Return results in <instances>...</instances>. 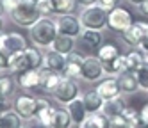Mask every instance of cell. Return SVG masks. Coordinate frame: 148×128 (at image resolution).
Instances as JSON below:
<instances>
[{
  "instance_id": "cell-1",
  "label": "cell",
  "mask_w": 148,
  "mask_h": 128,
  "mask_svg": "<svg viewBox=\"0 0 148 128\" xmlns=\"http://www.w3.org/2000/svg\"><path fill=\"white\" fill-rule=\"evenodd\" d=\"M45 62V55L39 52L38 46H27L23 52L16 53L11 57L9 62V73H22V71H32V69H41Z\"/></svg>"
},
{
  "instance_id": "cell-2",
  "label": "cell",
  "mask_w": 148,
  "mask_h": 128,
  "mask_svg": "<svg viewBox=\"0 0 148 128\" xmlns=\"http://www.w3.org/2000/svg\"><path fill=\"white\" fill-rule=\"evenodd\" d=\"M57 23L52 18H41L29 29V39L38 48H50L57 37Z\"/></svg>"
},
{
  "instance_id": "cell-3",
  "label": "cell",
  "mask_w": 148,
  "mask_h": 128,
  "mask_svg": "<svg viewBox=\"0 0 148 128\" xmlns=\"http://www.w3.org/2000/svg\"><path fill=\"white\" fill-rule=\"evenodd\" d=\"M9 18H11L18 27L30 29L34 23H38L41 20V14L38 13V7H36V0H22V2L9 13Z\"/></svg>"
},
{
  "instance_id": "cell-4",
  "label": "cell",
  "mask_w": 148,
  "mask_h": 128,
  "mask_svg": "<svg viewBox=\"0 0 148 128\" xmlns=\"http://www.w3.org/2000/svg\"><path fill=\"white\" fill-rule=\"evenodd\" d=\"M107 16H109L107 9H103L100 4H93L88 7H82L79 18H80V23L84 29L103 30V29H107Z\"/></svg>"
},
{
  "instance_id": "cell-5",
  "label": "cell",
  "mask_w": 148,
  "mask_h": 128,
  "mask_svg": "<svg viewBox=\"0 0 148 128\" xmlns=\"http://www.w3.org/2000/svg\"><path fill=\"white\" fill-rule=\"evenodd\" d=\"M134 23L132 13L123 5H116L112 9H109V16H107V29L116 32V34H123L130 29V25Z\"/></svg>"
},
{
  "instance_id": "cell-6",
  "label": "cell",
  "mask_w": 148,
  "mask_h": 128,
  "mask_svg": "<svg viewBox=\"0 0 148 128\" xmlns=\"http://www.w3.org/2000/svg\"><path fill=\"white\" fill-rule=\"evenodd\" d=\"M52 96H54V100L61 105H68L71 103L73 100H77L79 96H82L80 93V85L77 80L73 78H66L62 77V80L59 82V85L56 87V91L52 93Z\"/></svg>"
},
{
  "instance_id": "cell-7",
  "label": "cell",
  "mask_w": 148,
  "mask_h": 128,
  "mask_svg": "<svg viewBox=\"0 0 148 128\" xmlns=\"http://www.w3.org/2000/svg\"><path fill=\"white\" fill-rule=\"evenodd\" d=\"M13 110L22 117L23 121H30L36 117L38 110V98L29 93H22L13 100Z\"/></svg>"
},
{
  "instance_id": "cell-8",
  "label": "cell",
  "mask_w": 148,
  "mask_h": 128,
  "mask_svg": "<svg viewBox=\"0 0 148 128\" xmlns=\"http://www.w3.org/2000/svg\"><path fill=\"white\" fill-rule=\"evenodd\" d=\"M29 43L20 32H2L0 34V52H4L9 57L23 52Z\"/></svg>"
},
{
  "instance_id": "cell-9",
  "label": "cell",
  "mask_w": 148,
  "mask_h": 128,
  "mask_svg": "<svg viewBox=\"0 0 148 128\" xmlns=\"http://www.w3.org/2000/svg\"><path fill=\"white\" fill-rule=\"evenodd\" d=\"M103 66H102V62L97 55H86L84 57V62H82V75H80V80L84 82H98L103 78Z\"/></svg>"
},
{
  "instance_id": "cell-10",
  "label": "cell",
  "mask_w": 148,
  "mask_h": 128,
  "mask_svg": "<svg viewBox=\"0 0 148 128\" xmlns=\"http://www.w3.org/2000/svg\"><path fill=\"white\" fill-rule=\"evenodd\" d=\"M57 23V32L62 36H70V37H80L82 34V23H80V18L75 16V14H62L56 20Z\"/></svg>"
},
{
  "instance_id": "cell-11",
  "label": "cell",
  "mask_w": 148,
  "mask_h": 128,
  "mask_svg": "<svg viewBox=\"0 0 148 128\" xmlns=\"http://www.w3.org/2000/svg\"><path fill=\"white\" fill-rule=\"evenodd\" d=\"M146 36H148V23L146 21H134L130 25V29L121 34V39L130 48H137Z\"/></svg>"
},
{
  "instance_id": "cell-12",
  "label": "cell",
  "mask_w": 148,
  "mask_h": 128,
  "mask_svg": "<svg viewBox=\"0 0 148 128\" xmlns=\"http://www.w3.org/2000/svg\"><path fill=\"white\" fill-rule=\"evenodd\" d=\"M84 57L86 55H82L80 52H71L70 55H66V64H64V69H62V77L73 78V80H80Z\"/></svg>"
},
{
  "instance_id": "cell-13",
  "label": "cell",
  "mask_w": 148,
  "mask_h": 128,
  "mask_svg": "<svg viewBox=\"0 0 148 128\" xmlns=\"http://www.w3.org/2000/svg\"><path fill=\"white\" fill-rule=\"evenodd\" d=\"M95 91H97L103 100H112V98H118V96H121V89H120V84H118V77H105V78L98 80Z\"/></svg>"
},
{
  "instance_id": "cell-14",
  "label": "cell",
  "mask_w": 148,
  "mask_h": 128,
  "mask_svg": "<svg viewBox=\"0 0 148 128\" xmlns=\"http://www.w3.org/2000/svg\"><path fill=\"white\" fill-rule=\"evenodd\" d=\"M54 112H56V107L52 105L50 100H47V98H38V110H36V117H34V119L38 121L39 126L50 128Z\"/></svg>"
},
{
  "instance_id": "cell-15",
  "label": "cell",
  "mask_w": 148,
  "mask_h": 128,
  "mask_svg": "<svg viewBox=\"0 0 148 128\" xmlns=\"http://www.w3.org/2000/svg\"><path fill=\"white\" fill-rule=\"evenodd\" d=\"M62 80V75L57 71H52L47 68H41L39 69V89L45 91V93H54L56 87L59 85V82Z\"/></svg>"
},
{
  "instance_id": "cell-16",
  "label": "cell",
  "mask_w": 148,
  "mask_h": 128,
  "mask_svg": "<svg viewBox=\"0 0 148 128\" xmlns=\"http://www.w3.org/2000/svg\"><path fill=\"white\" fill-rule=\"evenodd\" d=\"M79 39H80V43H82L84 48H88V50H91V52L97 53V50L102 46V43H103V34H102V30L84 29Z\"/></svg>"
},
{
  "instance_id": "cell-17",
  "label": "cell",
  "mask_w": 148,
  "mask_h": 128,
  "mask_svg": "<svg viewBox=\"0 0 148 128\" xmlns=\"http://www.w3.org/2000/svg\"><path fill=\"white\" fill-rule=\"evenodd\" d=\"M118 84H120L121 94H136L137 91H141L136 73H129V71L120 73L118 75Z\"/></svg>"
},
{
  "instance_id": "cell-18",
  "label": "cell",
  "mask_w": 148,
  "mask_h": 128,
  "mask_svg": "<svg viewBox=\"0 0 148 128\" xmlns=\"http://www.w3.org/2000/svg\"><path fill=\"white\" fill-rule=\"evenodd\" d=\"M64 64H66V55L56 52V50H48L45 53V62H43V68L52 69V71H57L62 75V69H64Z\"/></svg>"
},
{
  "instance_id": "cell-19",
  "label": "cell",
  "mask_w": 148,
  "mask_h": 128,
  "mask_svg": "<svg viewBox=\"0 0 148 128\" xmlns=\"http://www.w3.org/2000/svg\"><path fill=\"white\" fill-rule=\"evenodd\" d=\"M145 53L139 48H132L125 53V66L123 71H129V73H136L137 69L141 68V64L145 62Z\"/></svg>"
},
{
  "instance_id": "cell-20",
  "label": "cell",
  "mask_w": 148,
  "mask_h": 128,
  "mask_svg": "<svg viewBox=\"0 0 148 128\" xmlns=\"http://www.w3.org/2000/svg\"><path fill=\"white\" fill-rule=\"evenodd\" d=\"M16 84L23 91H30V89H34V87H39V69L18 73L16 75Z\"/></svg>"
},
{
  "instance_id": "cell-21",
  "label": "cell",
  "mask_w": 148,
  "mask_h": 128,
  "mask_svg": "<svg viewBox=\"0 0 148 128\" xmlns=\"http://www.w3.org/2000/svg\"><path fill=\"white\" fill-rule=\"evenodd\" d=\"M82 101H84V107H86L88 114H97V112H102V107H103L105 100L95 89H91V91L82 94Z\"/></svg>"
},
{
  "instance_id": "cell-22",
  "label": "cell",
  "mask_w": 148,
  "mask_h": 128,
  "mask_svg": "<svg viewBox=\"0 0 148 128\" xmlns=\"http://www.w3.org/2000/svg\"><path fill=\"white\" fill-rule=\"evenodd\" d=\"M73 125V119L68 112L66 107H56V112L52 116V123H50V128H71Z\"/></svg>"
},
{
  "instance_id": "cell-23",
  "label": "cell",
  "mask_w": 148,
  "mask_h": 128,
  "mask_svg": "<svg viewBox=\"0 0 148 128\" xmlns=\"http://www.w3.org/2000/svg\"><path fill=\"white\" fill-rule=\"evenodd\" d=\"M66 109H68V112H70V116H71L73 123H75L77 126H79V125H82V121L89 116V114H88V110H86V107H84L82 96H79L77 100H73L71 103H68V105H66Z\"/></svg>"
},
{
  "instance_id": "cell-24",
  "label": "cell",
  "mask_w": 148,
  "mask_h": 128,
  "mask_svg": "<svg viewBox=\"0 0 148 128\" xmlns=\"http://www.w3.org/2000/svg\"><path fill=\"white\" fill-rule=\"evenodd\" d=\"M121 53H123V52L120 50L118 45H114V43H102V46L97 50V53H95V55L100 59L102 64H105V62H109V61H114L116 57H120Z\"/></svg>"
},
{
  "instance_id": "cell-25",
  "label": "cell",
  "mask_w": 148,
  "mask_h": 128,
  "mask_svg": "<svg viewBox=\"0 0 148 128\" xmlns=\"http://www.w3.org/2000/svg\"><path fill=\"white\" fill-rule=\"evenodd\" d=\"M127 107V101L123 100V96H118V98H112V100H105L103 101V107H102V114L107 117H112V116H118L125 110Z\"/></svg>"
},
{
  "instance_id": "cell-26",
  "label": "cell",
  "mask_w": 148,
  "mask_h": 128,
  "mask_svg": "<svg viewBox=\"0 0 148 128\" xmlns=\"http://www.w3.org/2000/svg\"><path fill=\"white\" fill-rule=\"evenodd\" d=\"M52 50H56L62 55H70L71 52H75V37H70V36H62V34H57L56 41L52 43Z\"/></svg>"
},
{
  "instance_id": "cell-27",
  "label": "cell",
  "mask_w": 148,
  "mask_h": 128,
  "mask_svg": "<svg viewBox=\"0 0 148 128\" xmlns=\"http://www.w3.org/2000/svg\"><path fill=\"white\" fill-rule=\"evenodd\" d=\"M0 128H23V119L13 109L0 114Z\"/></svg>"
},
{
  "instance_id": "cell-28",
  "label": "cell",
  "mask_w": 148,
  "mask_h": 128,
  "mask_svg": "<svg viewBox=\"0 0 148 128\" xmlns=\"http://www.w3.org/2000/svg\"><path fill=\"white\" fill-rule=\"evenodd\" d=\"M103 66V71L107 77H118L120 73H123V66H125V53H121L120 57H116L114 61H109L102 64Z\"/></svg>"
},
{
  "instance_id": "cell-29",
  "label": "cell",
  "mask_w": 148,
  "mask_h": 128,
  "mask_svg": "<svg viewBox=\"0 0 148 128\" xmlns=\"http://www.w3.org/2000/svg\"><path fill=\"white\" fill-rule=\"evenodd\" d=\"M107 117L102 112L97 114H89L86 119L82 121V125H79V128H107Z\"/></svg>"
},
{
  "instance_id": "cell-30",
  "label": "cell",
  "mask_w": 148,
  "mask_h": 128,
  "mask_svg": "<svg viewBox=\"0 0 148 128\" xmlns=\"http://www.w3.org/2000/svg\"><path fill=\"white\" fill-rule=\"evenodd\" d=\"M77 0H52V5H54L56 14L62 16V14H71L77 7Z\"/></svg>"
},
{
  "instance_id": "cell-31",
  "label": "cell",
  "mask_w": 148,
  "mask_h": 128,
  "mask_svg": "<svg viewBox=\"0 0 148 128\" xmlns=\"http://www.w3.org/2000/svg\"><path fill=\"white\" fill-rule=\"evenodd\" d=\"M137 82H139V89L148 93V55L145 57V62L141 64V68L136 71Z\"/></svg>"
},
{
  "instance_id": "cell-32",
  "label": "cell",
  "mask_w": 148,
  "mask_h": 128,
  "mask_svg": "<svg viewBox=\"0 0 148 128\" xmlns=\"http://www.w3.org/2000/svg\"><path fill=\"white\" fill-rule=\"evenodd\" d=\"M14 87H16V80L13 77H0V96H4V98L13 96Z\"/></svg>"
},
{
  "instance_id": "cell-33",
  "label": "cell",
  "mask_w": 148,
  "mask_h": 128,
  "mask_svg": "<svg viewBox=\"0 0 148 128\" xmlns=\"http://www.w3.org/2000/svg\"><path fill=\"white\" fill-rule=\"evenodd\" d=\"M36 7H38V13L41 14V18H52L56 14L52 0H36Z\"/></svg>"
},
{
  "instance_id": "cell-34",
  "label": "cell",
  "mask_w": 148,
  "mask_h": 128,
  "mask_svg": "<svg viewBox=\"0 0 148 128\" xmlns=\"http://www.w3.org/2000/svg\"><path fill=\"white\" fill-rule=\"evenodd\" d=\"M107 126H109V128H130V123L123 117V114H118V116L109 117Z\"/></svg>"
},
{
  "instance_id": "cell-35",
  "label": "cell",
  "mask_w": 148,
  "mask_h": 128,
  "mask_svg": "<svg viewBox=\"0 0 148 128\" xmlns=\"http://www.w3.org/2000/svg\"><path fill=\"white\" fill-rule=\"evenodd\" d=\"M121 114H123V117H125V119H127V121H129V123H132V121L136 119V117H137V116H139V112H137V110L134 109V107H129V105H127V107H125V110H123Z\"/></svg>"
},
{
  "instance_id": "cell-36",
  "label": "cell",
  "mask_w": 148,
  "mask_h": 128,
  "mask_svg": "<svg viewBox=\"0 0 148 128\" xmlns=\"http://www.w3.org/2000/svg\"><path fill=\"white\" fill-rule=\"evenodd\" d=\"M0 2H2V7H4V13H11V11L22 2V0H0Z\"/></svg>"
},
{
  "instance_id": "cell-37",
  "label": "cell",
  "mask_w": 148,
  "mask_h": 128,
  "mask_svg": "<svg viewBox=\"0 0 148 128\" xmlns=\"http://www.w3.org/2000/svg\"><path fill=\"white\" fill-rule=\"evenodd\" d=\"M9 62H11V57L0 52V71H9Z\"/></svg>"
},
{
  "instance_id": "cell-38",
  "label": "cell",
  "mask_w": 148,
  "mask_h": 128,
  "mask_svg": "<svg viewBox=\"0 0 148 128\" xmlns=\"http://www.w3.org/2000/svg\"><path fill=\"white\" fill-rule=\"evenodd\" d=\"M97 4H100L103 9H112V7H116V5H120V0H97Z\"/></svg>"
},
{
  "instance_id": "cell-39",
  "label": "cell",
  "mask_w": 148,
  "mask_h": 128,
  "mask_svg": "<svg viewBox=\"0 0 148 128\" xmlns=\"http://www.w3.org/2000/svg\"><path fill=\"white\" fill-rule=\"evenodd\" d=\"M9 109H13V103L9 98H4V96H0V114L9 110Z\"/></svg>"
},
{
  "instance_id": "cell-40",
  "label": "cell",
  "mask_w": 148,
  "mask_h": 128,
  "mask_svg": "<svg viewBox=\"0 0 148 128\" xmlns=\"http://www.w3.org/2000/svg\"><path fill=\"white\" fill-rule=\"evenodd\" d=\"M139 116L143 117V121L148 125V103H145V105L141 107V110H139Z\"/></svg>"
},
{
  "instance_id": "cell-41",
  "label": "cell",
  "mask_w": 148,
  "mask_h": 128,
  "mask_svg": "<svg viewBox=\"0 0 148 128\" xmlns=\"http://www.w3.org/2000/svg\"><path fill=\"white\" fill-rule=\"evenodd\" d=\"M137 48H139V50H141V52L145 53V55H148V36H146V37H145V39L141 41V45L137 46Z\"/></svg>"
},
{
  "instance_id": "cell-42",
  "label": "cell",
  "mask_w": 148,
  "mask_h": 128,
  "mask_svg": "<svg viewBox=\"0 0 148 128\" xmlns=\"http://www.w3.org/2000/svg\"><path fill=\"white\" fill-rule=\"evenodd\" d=\"M137 11H139V13H141L143 16H148V0H146L145 4H141L139 7H137Z\"/></svg>"
},
{
  "instance_id": "cell-43",
  "label": "cell",
  "mask_w": 148,
  "mask_h": 128,
  "mask_svg": "<svg viewBox=\"0 0 148 128\" xmlns=\"http://www.w3.org/2000/svg\"><path fill=\"white\" fill-rule=\"evenodd\" d=\"M77 2H79L82 7H88V5H93V4H97V0H77Z\"/></svg>"
},
{
  "instance_id": "cell-44",
  "label": "cell",
  "mask_w": 148,
  "mask_h": 128,
  "mask_svg": "<svg viewBox=\"0 0 148 128\" xmlns=\"http://www.w3.org/2000/svg\"><path fill=\"white\" fill-rule=\"evenodd\" d=\"M129 2H130L132 5H136V7H139L141 4H145V2H146V0H129Z\"/></svg>"
},
{
  "instance_id": "cell-45",
  "label": "cell",
  "mask_w": 148,
  "mask_h": 128,
  "mask_svg": "<svg viewBox=\"0 0 148 128\" xmlns=\"http://www.w3.org/2000/svg\"><path fill=\"white\" fill-rule=\"evenodd\" d=\"M2 32H4V18L0 16V34H2Z\"/></svg>"
},
{
  "instance_id": "cell-46",
  "label": "cell",
  "mask_w": 148,
  "mask_h": 128,
  "mask_svg": "<svg viewBox=\"0 0 148 128\" xmlns=\"http://www.w3.org/2000/svg\"><path fill=\"white\" fill-rule=\"evenodd\" d=\"M4 14V7H2V2H0V16Z\"/></svg>"
},
{
  "instance_id": "cell-47",
  "label": "cell",
  "mask_w": 148,
  "mask_h": 128,
  "mask_svg": "<svg viewBox=\"0 0 148 128\" xmlns=\"http://www.w3.org/2000/svg\"><path fill=\"white\" fill-rule=\"evenodd\" d=\"M34 128H45V126H34Z\"/></svg>"
},
{
  "instance_id": "cell-48",
  "label": "cell",
  "mask_w": 148,
  "mask_h": 128,
  "mask_svg": "<svg viewBox=\"0 0 148 128\" xmlns=\"http://www.w3.org/2000/svg\"><path fill=\"white\" fill-rule=\"evenodd\" d=\"M145 128H148V126H145Z\"/></svg>"
},
{
  "instance_id": "cell-49",
  "label": "cell",
  "mask_w": 148,
  "mask_h": 128,
  "mask_svg": "<svg viewBox=\"0 0 148 128\" xmlns=\"http://www.w3.org/2000/svg\"><path fill=\"white\" fill-rule=\"evenodd\" d=\"M107 128H109V126H107Z\"/></svg>"
}]
</instances>
